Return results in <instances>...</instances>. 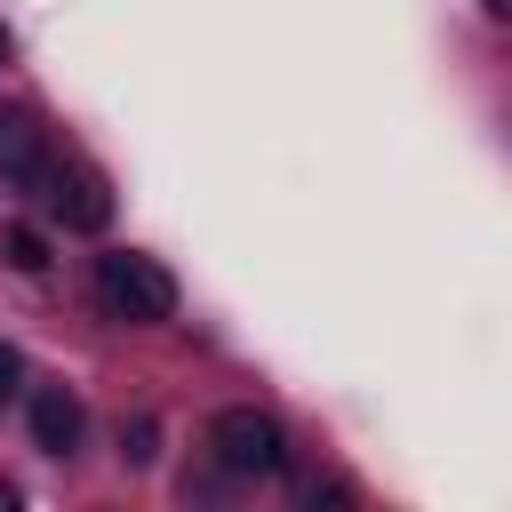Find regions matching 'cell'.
<instances>
[{"mask_svg":"<svg viewBox=\"0 0 512 512\" xmlns=\"http://www.w3.org/2000/svg\"><path fill=\"white\" fill-rule=\"evenodd\" d=\"M96 296H104V312L128 320V328L176 320V280H168V264H160V256H136V248L96 256Z\"/></svg>","mask_w":512,"mask_h":512,"instance_id":"cell-1","label":"cell"},{"mask_svg":"<svg viewBox=\"0 0 512 512\" xmlns=\"http://www.w3.org/2000/svg\"><path fill=\"white\" fill-rule=\"evenodd\" d=\"M208 448H216V464H224V472H240V480L280 472V464H288V440H280V424H272L264 408H216Z\"/></svg>","mask_w":512,"mask_h":512,"instance_id":"cell-2","label":"cell"},{"mask_svg":"<svg viewBox=\"0 0 512 512\" xmlns=\"http://www.w3.org/2000/svg\"><path fill=\"white\" fill-rule=\"evenodd\" d=\"M40 192L56 200V216H64L72 232H104V224H112V192H104V176H88V168H56Z\"/></svg>","mask_w":512,"mask_h":512,"instance_id":"cell-3","label":"cell"},{"mask_svg":"<svg viewBox=\"0 0 512 512\" xmlns=\"http://www.w3.org/2000/svg\"><path fill=\"white\" fill-rule=\"evenodd\" d=\"M80 432H88L80 400H72L64 384H40V392H32V448H40V456H72Z\"/></svg>","mask_w":512,"mask_h":512,"instance_id":"cell-4","label":"cell"},{"mask_svg":"<svg viewBox=\"0 0 512 512\" xmlns=\"http://www.w3.org/2000/svg\"><path fill=\"white\" fill-rule=\"evenodd\" d=\"M0 176H8V184H32V192L56 176V160H48L40 128H32V112H0Z\"/></svg>","mask_w":512,"mask_h":512,"instance_id":"cell-5","label":"cell"},{"mask_svg":"<svg viewBox=\"0 0 512 512\" xmlns=\"http://www.w3.org/2000/svg\"><path fill=\"white\" fill-rule=\"evenodd\" d=\"M0 248H8V264H16V272H48V240H40L32 224H8V232H0Z\"/></svg>","mask_w":512,"mask_h":512,"instance_id":"cell-6","label":"cell"},{"mask_svg":"<svg viewBox=\"0 0 512 512\" xmlns=\"http://www.w3.org/2000/svg\"><path fill=\"white\" fill-rule=\"evenodd\" d=\"M152 456H160V424H152V416H128V424H120V464L144 472Z\"/></svg>","mask_w":512,"mask_h":512,"instance_id":"cell-7","label":"cell"},{"mask_svg":"<svg viewBox=\"0 0 512 512\" xmlns=\"http://www.w3.org/2000/svg\"><path fill=\"white\" fill-rule=\"evenodd\" d=\"M16 392H24V352H16V344H0V408H8Z\"/></svg>","mask_w":512,"mask_h":512,"instance_id":"cell-8","label":"cell"},{"mask_svg":"<svg viewBox=\"0 0 512 512\" xmlns=\"http://www.w3.org/2000/svg\"><path fill=\"white\" fill-rule=\"evenodd\" d=\"M480 8H488V16H512V0H480Z\"/></svg>","mask_w":512,"mask_h":512,"instance_id":"cell-9","label":"cell"},{"mask_svg":"<svg viewBox=\"0 0 512 512\" xmlns=\"http://www.w3.org/2000/svg\"><path fill=\"white\" fill-rule=\"evenodd\" d=\"M8 504H16V488H8V480H0V512H8Z\"/></svg>","mask_w":512,"mask_h":512,"instance_id":"cell-10","label":"cell"}]
</instances>
